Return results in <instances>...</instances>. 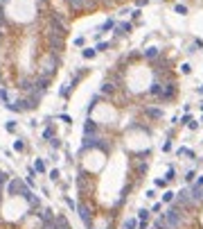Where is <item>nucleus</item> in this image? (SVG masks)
<instances>
[{
	"mask_svg": "<svg viewBox=\"0 0 203 229\" xmlns=\"http://www.w3.org/2000/svg\"><path fill=\"white\" fill-rule=\"evenodd\" d=\"M7 190H9V195H23V197H27V195L32 193V190L27 188L21 179H12V182L7 184Z\"/></svg>",
	"mask_w": 203,
	"mask_h": 229,
	"instance_id": "obj_2",
	"label": "nucleus"
},
{
	"mask_svg": "<svg viewBox=\"0 0 203 229\" xmlns=\"http://www.w3.org/2000/svg\"><path fill=\"white\" fill-rule=\"evenodd\" d=\"M194 186H203V177H199V179H196V184H194Z\"/></svg>",
	"mask_w": 203,
	"mask_h": 229,
	"instance_id": "obj_33",
	"label": "nucleus"
},
{
	"mask_svg": "<svg viewBox=\"0 0 203 229\" xmlns=\"http://www.w3.org/2000/svg\"><path fill=\"white\" fill-rule=\"evenodd\" d=\"M81 55H84V59H93V57L97 55V50H95V48H86Z\"/></svg>",
	"mask_w": 203,
	"mask_h": 229,
	"instance_id": "obj_12",
	"label": "nucleus"
},
{
	"mask_svg": "<svg viewBox=\"0 0 203 229\" xmlns=\"http://www.w3.org/2000/svg\"><path fill=\"white\" fill-rule=\"evenodd\" d=\"M95 132H97V125H95L93 120H86V125H84V136H93Z\"/></svg>",
	"mask_w": 203,
	"mask_h": 229,
	"instance_id": "obj_8",
	"label": "nucleus"
},
{
	"mask_svg": "<svg viewBox=\"0 0 203 229\" xmlns=\"http://www.w3.org/2000/svg\"><path fill=\"white\" fill-rule=\"evenodd\" d=\"M174 197H176V195H174V190H165V195H162V202L169 204V202H174Z\"/></svg>",
	"mask_w": 203,
	"mask_h": 229,
	"instance_id": "obj_13",
	"label": "nucleus"
},
{
	"mask_svg": "<svg viewBox=\"0 0 203 229\" xmlns=\"http://www.w3.org/2000/svg\"><path fill=\"white\" fill-rule=\"evenodd\" d=\"M75 45H84V36H77V39H75Z\"/></svg>",
	"mask_w": 203,
	"mask_h": 229,
	"instance_id": "obj_31",
	"label": "nucleus"
},
{
	"mask_svg": "<svg viewBox=\"0 0 203 229\" xmlns=\"http://www.w3.org/2000/svg\"><path fill=\"white\" fill-rule=\"evenodd\" d=\"M113 27H115V21L109 18V21H104V25L99 27V32H109V30H113Z\"/></svg>",
	"mask_w": 203,
	"mask_h": 229,
	"instance_id": "obj_11",
	"label": "nucleus"
},
{
	"mask_svg": "<svg viewBox=\"0 0 203 229\" xmlns=\"http://www.w3.org/2000/svg\"><path fill=\"white\" fill-rule=\"evenodd\" d=\"M43 136H45V138H54V129H52V127H47V129L43 132Z\"/></svg>",
	"mask_w": 203,
	"mask_h": 229,
	"instance_id": "obj_23",
	"label": "nucleus"
},
{
	"mask_svg": "<svg viewBox=\"0 0 203 229\" xmlns=\"http://www.w3.org/2000/svg\"><path fill=\"white\" fill-rule=\"evenodd\" d=\"M194 177H196V175H194V170H190V173L185 175V182H187V184H192V182H194Z\"/></svg>",
	"mask_w": 203,
	"mask_h": 229,
	"instance_id": "obj_21",
	"label": "nucleus"
},
{
	"mask_svg": "<svg viewBox=\"0 0 203 229\" xmlns=\"http://www.w3.org/2000/svg\"><path fill=\"white\" fill-rule=\"evenodd\" d=\"M174 95H176V84H174V82H167L165 86H162V93H160V98H162V100H172Z\"/></svg>",
	"mask_w": 203,
	"mask_h": 229,
	"instance_id": "obj_5",
	"label": "nucleus"
},
{
	"mask_svg": "<svg viewBox=\"0 0 203 229\" xmlns=\"http://www.w3.org/2000/svg\"><path fill=\"white\" fill-rule=\"evenodd\" d=\"M81 148H84V150H90V148H104V150H109L97 136H84V145H81Z\"/></svg>",
	"mask_w": 203,
	"mask_h": 229,
	"instance_id": "obj_4",
	"label": "nucleus"
},
{
	"mask_svg": "<svg viewBox=\"0 0 203 229\" xmlns=\"http://www.w3.org/2000/svg\"><path fill=\"white\" fill-rule=\"evenodd\" d=\"M174 177H176V170H174V168H169V170H167V175H165V182H172Z\"/></svg>",
	"mask_w": 203,
	"mask_h": 229,
	"instance_id": "obj_19",
	"label": "nucleus"
},
{
	"mask_svg": "<svg viewBox=\"0 0 203 229\" xmlns=\"http://www.w3.org/2000/svg\"><path fill=\"white\" fill-rule=\"evenodd\" d=\"M16 129V122H7V132H14Z\"/></svg>",
	"mask_w": 203,
	"mask_h": 229,
	"instance_id": "obj_30",
	"label": "nucleus"
},
{
	"mask_svg": "<svg viewBox=\"0 0 203 229\" xmlns=\"http://www.w3.org/2000/svg\"><path fill=\"white\" fill-rule=\"evenodd\" d=\"M68 3H70L72 12H84V9H93L97 5V0H68Z\"/></svg>",
	"mask_w": 203,
	"mask_h": 229,
	"instance_id": "obj_3",
	"label": "nucleus"
},
{
	"mask_svg": "<svg viewBox=\"0 0 203 229\" xmlns=\"http://www.w3.org/2000/svg\"><path fill=\"white\" fill-rule=\"evenodd\" d=\"M201 109H203V104H201Z\"/></svg>",
	"mask_w": 203,
	"mask_h": 229,
	"instance_id": "obj_35",
	"label": "nucleus"
},
{
	"mask_svg": "<svg viewBox=\"0 0 203 229\" xmlns=\"http://www.w3.org/2000/svg\"><path fill=\"white\" fill-rule=\"evenodd\" d=\"M162 86H165V84H160V82H153V84H151V89H149V93H151V95H158V98H160V93H162Z\"/></svg>",
	"mask_w": 203,
	"mask_h": 229,
	"instance_id": "obj_9",
	"label": "nucleus"
},
{
	"mask_svg": "<svg viewBox=\"0 0 203 229\" xmlns=\"http://www.w3.org/2000/svg\"><path fill=\"white\" fill-rule=\"evenodd\" d=\"M178 154H181V157H192V159H194V152L187 150V148H181V150H178Z\"/></svg>",
	"mask_w": 203,
	"mask_h": 229,
	"instance_id": "obj_16",
	"label": "nucleus"
},
{
	"mask_svg": "<svg viewBox=\"0 0 203 229\" xmlns=\"http://www.w3.org/2000/svg\"><path fill=\"white\" fill-rule=\"evenodd\" d=\"M192 120H194V118H192V116H183V125H190Z\"/></svg>",
	"mask_w": 203,
	"mask_h": 229,
	"instance_id": "obj_29",
	"label": "nucleus"
},
{
	"mask_svg": "<svg viewBox=\"0 0 203 229\" xmlns=\"http://www.w3.org/2000/svg\"><path fill=\"white\" fill-rule=\"evenodd\" d=\"M131 32V23H120V25H115V34L118 36H127Z\"/></svg>",
	"mask_w": 203,
	"mask_h": 229,
	"instance_id": "obj_7",
	"label": "nucleus"
},
{
	"mask_svg": "<svg viewBox=\"0 0 203 229\" xmlns=\"http://www.w3.org/2000/svg\"><path fill=\"white\" fill-rule=\"evenodd\" d=\"M149 213H151V211H147V209H142V211L138 213V218H140V220H147V218H149Z\"/></svg>",
	"mask_w": 203,
	"mask_h": 229,
	"instance_id": "obj_22",
	"label": "nucleus"
},
{
	"mask_svg": "<svg viewBox=\"0 0 203 229\" xmlns=\"http://www.w3.org/2000/svg\"><path fill=\"white\" fill-rule=\"evenodd\" d=\"M106 48H109V43H106V41H102V43H97V45H95V50H97V52H102V50H106Z\"/></svg>",
	"mask_w": 203,
	"mask_h": 229,
	"instance_id": "obj_24",
	"label": "nucleus"
},
{
	"mask_svg": "<svg viewBox=\"0 0 203 229\" xmlns=\"http://www.w3.org/2000/svg\"><path fill=\"white\" fill-rule=\"evenodd\" d=\"M34 170H36V173H45V164H43V159H36Z\"/></svg>",
	"mask_w": 203,
	"mask_h": 229,
	"instance_id": "obj_15",
	"label": "nucleus"
},
{
	"mask_svg": "<svg viewBox=\"0 0 203 229\" xmlns=\"http://www.w3.org/2000/svg\"><path fill=\"white\" fill-rule=\"evenodd\" d=\"M181 70H183V73H185V75H187V73H190L192 68H190V64H183V66H181Z\"/></svg>",
	"mask_w": 203,
	"mask_h": 229,
	"instance_id": "obj_28",
	"label": "nucleus"
},
{
	"mask_svg": "<svg viewBox=\"0 0 203 229\" xmlns=\"http://www.w3.org/2000/svg\"><path fill=\"white\" fill-rule=\"evenodd\" d=\"M199 93H201V95H203V86H201V89H199Z\"/></svg>",
	"mask_w": 203,
	"mask_h": 229,
	"instance_id": "obj_34",
	"label": "nucleus"
},
{
	"mask_svg": "<svg viewBox=\"0 0 203 229\" xmlns=\"http://www.w3.org/2000/svg\"><path fill=\"white\" fill-rule=\"evenodd\" d=\"M135 227H138V220H133V218L124 222V229H135Z\"/></svg>",
	"mask_w": 203,
	"mask_h": 229,
	"instance_id": "obj_18",
	"label": "nucleus"
},
{
	"mask_svg": "<svg viewBox=\"0 0 203 229\" xmlns=\"http://www.w3.org/2000/svg\"><path fill=\"white\" fill-rule=\"evenodd\" d=\"M162 218H165V222H167L169 229H178V227L183 225V213H181V209H178V206H172Z\"/></svg>",
	"mask_w": 203,
	"mask_h": 229,
	"instance_id": "obj_1",
	"label": "nucleus"
},
{
	"mask_svg": "<svg viewBox=\"0 0 203 229\" xmlns=\"http://www.w3.org/2000/svg\"><path fill=\"white\" fill-rule=\"evenodd\" d=\"M0 100H5V102L9 104V100H7V91H5V89H0Z\"/></svg>",
	"mask_w": 203,
	"mask_h": 229,
	"instance_id": "obj_27",
	"label": "nucleus"
},
{
	"mask_svg": "<svg viewBox=\"0 0 203 229\" xmlns=\"http://www.w3.org/2000/svg\"><path fill=\"white\" fill-rule=\"evenodd\" d=\"M113 91H115V86H113L111 82H106V84H102V93H106V95H111Z\"/></svg>",
	"mask_w": 203,
	"mask_h": 229,
	"instance_id": "obj_14",
	"label": "nucleus"
},
{
	"mask_svg": "<svg viewBox=\"0 0 203 229\" xmlns=\"http://www.w3.org/2000/svg\"><path fill=\"white\" fill-rule=\"evenodd\" d=\"M147 113H149L151 118H160V116H162V111H160V109H147Z\"/></svg>",
	"mask_w": 203,
	"mask_h": 229,
	"instance_id": "obj_17",
	"label": "nucleus"
},
{
	"mask_svg": "<svg viewBox=\"0 0 203 229\" xmlns=\"http://www.w3.org/2000/svg\"><path fill=\"white\" fill-rule=\"evenodd\" d=\"M138 229H147V220H140L138 222Z\"/></svg>",
	"mask_w": 203,
	"mask_h": 229,
	"instance_id": "obj_32",
	"label": "nucleus"
},
{
	"mask_svg": "<svg viewBox=\"0 0 203 229\" xmlns=\"http://www.w3.org/2000/svg\"><path fill=\"white\" fill-rule=\"evenodd\" d=\"M14 150H18V152H21V150H25V145H23V141H16V143H14Z\"/></svg>",
	"mask_w": 203,
	"mask_h": 229,
	"instance_id": "obj_26",
	"label": "nucleus"
},
{
	"mask_svg": "<svg viewBox=\"0 0 203 229\" xmlns=\"http://www.w3.org/2000/svg\"><path fill=\"white\" fill-rule=\"evenodd\" d=\"M144 57H147V59H153V57H156V59H158V57H160V50H158V48H149V50L144 52Z\"/></svg>",
	"mask_w": 203,
	"mask_h": 229,
	"instance_id": "obj_10",
	"label": "nucleus"
},
{
	"mask_svg": "<svg viewBox=\"0 0 203 229\" xmlns=\"http://www.w3.org/2000/svg\"><path fill=\"white\" fill-rule=\"evenodd\" d=\"M160 209H162V204H160V202H156V204L151 206V213H160Z\"/></svg>",
	"mask_w": 203,
	"mask_h": 229,
	"instance_id": "obj_25",
	"label": "nucleus"
},
{
	"mask_svg": "<svg viewBox=\"0 0 203 229\" xmlns=\"http://www.w3.org/2000/svg\"><path fill=\"white\" fill-rule=\"evenodd\" d=\"M77 211H79V218L84 220V225L90 227V209L86 206V204H77Z\"/></svg>",
	"mask_w": 203,
	"mask_h": 229,
	"instance_id": "obj_6",
	"label": "nucleus"
},
{
	"mask_svg": "<svg viewBox=\"0 0 203 229\" xmlns=\"http://www.w3.org/2000/svg\"><path fill=\"white\" fill-rule=\"evenodd\" d=\"M174 12H176V14H187V7L185 5H176V7H174Z\"/></svg>",
	"mask_w": 203,
	"mask_h": 229,
	"instance_id": "obj_20",
	"label": "nucleus"
}]
</instances>
